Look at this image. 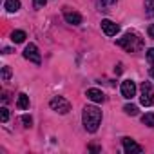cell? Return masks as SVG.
<instances>
[{
    "instance_id": "cell-1",
    "label": "cell",
    "mask_w": 154,
    "mask_h": 154,
    "mask_svg": "<svg viewBox=\"0 0 154 154\" xmlns=\"http://www.w3.org/2000/svg\"><path fill=\"white\" fill-rule=\"evenodd\" d=\"M82 122L87 132H96L100 123H102V111L96 105H85L84 107V114H82Z\"/></svg>"
},
{
    "instance_id": "cell-2",
    "label": "cell",
    "mask_w": 154,
    "mask_h": 154,
    "mask_svg": "<svg viewBox=\"0 0 154 154\" xmlns=\"http://www.w3.org/2000/svg\"><path fill=\"white\" fill-rule=\"evenodd\" d=\"M116 44H118L122 49H125L127 53H136V51H140V49L143 47V40H141L136 33H125L122 38L116 40Z\"/></svg>"
},
{
    "instance_id": "cell-3",
    "label": "cell",
    "mask_w": 154,
    "mask_h": 154,
    "mask_svg": "<svg viewBox=\"0 0 154 154\" xmlns=\"http://www.w3.org/2000/svg\"><path fill=\"white\" fill-rule=\"evenodd\" d=\"M140 103L143 107H150L154 105V89L150 82H143L141 84V94H140Z\"/></svg>"
},
{
    "instance_id": "cell-4",
    "label": "cell",
    "mask_w": 154,
    "mask_h": 154,
    "mask_svg": "<svg viewBox=\"0 0 154 154\" xmlns=\"http://www.w3.org/2000/svg\"><path fill=\"white\" fill-rule=\"evenodd\" d=\"M49 107H51L53 111L60 112V114H67V112L71 111V103H69V100H65L63 96H54V98H51Z\"/></svg>"
},
{
    "instance_id": "cell-5",
    "label": "cell",
    "mask_w": 154,
    "mask_h": 154,
    "mask_svg": "<svg viewBox=\"0 0 154 154\" xmlns=\"http://www.w3.org/2000/svg\"><path fill=\"white\" fill-rule=\"evenodd\" d=\"M24 58H26V60H29V62H33V63H36V65L42 62V56H40L38 47H36L35 44L26 45V49H24Z\"/></svg>"
},
{
    "instance_id": "cell-6",
    "label": "cell",
    "mask_w": 154,
    "mask_h": 154,
    "mask_svg": "<svg viewBox=\"0 0 154 154\" xmlns=\"http://www.w3.org/2000/svg\"><path fill=\"white\" fill-rule=\"evenodd\" d=\"M122 145H123V150L127 152V154H140L143 149H141V145H138L132 138H129V136H125V138H122Z\"/></svg>"
},
{
    "instance_id": "cell-7",
    "label": "cell",
    "mask_w": 154,
    "mask_h": 154,
    "mask_svg": "<svg viewBox=\"0 0 154 154\" xmlns=\"http://www.w3.org/2000/svg\"><path fill=\"white\" fill-rule=\"evenodd\" d=\"M120 91H122V96H123V98L131 100V98H134V96H136V84H134L132 80H123V82H122Z\"/></svg>"
},
{
    "instance_id": "cell-8",
    "label": "cell",
    "mask_w": 154,
    "mask_h": 154,
    "mask_svg": "<svg viewBox=\"0 0 154 154\" xmlns=\"http://www.w3.org/2000/svg\"><path fill=\"white\" fill-rule=\"evenodd\" d=\"M102 31H103L107 36H116V35L120 33V26L114 24V22L109 20V18H103V20H102Z\"/></svg>"
},
{
    "instance_id": "cell-9",
    "label": "cell",
    "mask_w": 154,
    "mask_h": 154,
    "mask_svg": "<svg viewBox=\"0 0 154 154\" xmlns=\"http://www.w3.org/2000/svg\"><path fill=\"white\" fill-rule=\"evenodd\" d=\"M63 18H65V22L71 24V26H80V24H82V15L76 13V11H71L69 8L63 9Z\"/></svg>"
},
{
    "instance_id": "cell-10",
    "label": "cell",
    "mask_w": 154,
    "mask_h": 154,
    "mask_svg": "<svg viewBox=\"0 0 154 154\" xmlns=\"http://www.w3.org/2000/svg\"><path fill=\"white\" fill-rule=\"evenodd\" d=\"M85 96H87L91 102H94V103H103V102H105V94H103L100 89H87Z\"/></svg>"
},
{
    "instance_id": "cell-11",
    "label": "cell",
    "mask_w": 154,
    "mask_h": 154,
    "mask_svg": "<svg viewBox=\"0 0 154 154\" xmlns=\"http://www.w3.org/2000/svg\"><path fill=\"white\" fill-rule=\"evenodd\" d=\"M17 107H18L20 111H26V109H29V96H27L26 93H20V94H18Z\"/></svg>"
},
{
    "instance_id": "cell-12",
    "label": "cell",
    "mask_w": 154,
    "mask_h": 154,
    "mask_svg": "<svg viewBox=\"0 0 154 154\" xmlns=\"http://www.w3.org/2000/svg\"><path fill=\"white\" fill-rule=\"evenodd\" d=\"M4 8L8 13H17L20 9V0H6L4 2Z\"/></svg>"
},
{
    "instance_id": "cell-13",
    "label": "cell",
    "mask_w": 154,
    "mask_h": 154,
    "mask_svg": "<svg viewBox=\"0 0 154 154\" xmlns=\"http://www.w3.org/2000/svg\"><path fill=\"white\" fill-rule=\"evenodd\" d=\"M26 38H27L26 31H20V29H17V31H13V33H11V40H13L15 44H22Z\"/></svg>"
},
{
    "instance_id": "cell-14",
    "label": "cell",
    "mask_w": 154,
    "mask_h": 154,
    "mask_svg": "<svg viewBox=\"0 0 154 154\" xmlns=\"http://www.w3.org/2000/svg\"><path fill=\"white\" fill-rule=\"evenodd\" d=\"M141 122H143V125H147V127H154V112H145V114L141 116Z\"/></svg>"
},
{
    "instance_id": "cell-15",
    "label": "cell",
    "mask_w": 154,
    "mask_h": 154,
    "mask_svg": "<svg viewBox=\"0 0 154 154\" xmlns=\"http://www.w3.org/2000/svg\"><path fill=\"white\" fill-rule=\"evenodd\" d=\"M123 112H125L127 116H136V114H138V107L132 105V103H127V105L123 107Z\"/></svg>"
},
{
    "instance_id": "cell-16",
    "label": "cell",
    "mask_w": 154,
    "mask_h": 154,
    "mask_svg": "<svg viewBox=\"0 0 154 154\" xmlns=\"http://www.w3.org/2000/svg\"><path fill=\"white\" fill-rule=\"evenodd\" d=\"M11 74H13V72H11V67H9V65H4V67H2V74H0V78H2V82H8V80L11 78Z\"/></svg>"
},
{
    "instance_id": "cell-17",
    "label": "cell",
    "mask_w": 154,
    "mask_h": 154,
    "mask_svg": "<svg viewBox=\"0 0 154 154\" xmlns=\"http://www.w3.org/2000/svg\"><path fill=\"white\" fill-rule=\"evenodd\" d=\"M145 9L149 17H154V0H145Z\"/></svg>"
},
{
    "instance_id": "cell-18",
    "label": "cell",
    "mask_w": 154,
    "mask_h": 154,
    "mask_svg": "<svg viewBox=\"0 0 154 154\" xmlns=\"http://www.w3.org/2000/svg\"><path fill=\"white\" fill-rule=\"evenodd\" d=\"M98 2H100V8L105 11L107 8H111V6H114L116 2H118V0H98Z\"/></svg>"
},
{
    "instance_id": "cell-19",
    "label": "cell",
    "mask_w": 154,
    "mask_h": 154,
    "mask_svg": "<svg viewBox=\"0 0 154 154\" xmlns=\"http://www.w3.org/2000/svg\"><path fill=\"white\" fill-rule=\"evenodd\" d=\"M0 120H2V123H6V122L9 120V111H8V107H2V109H0Z\"/></svg>"
},
{
    "instance_id": "cell-20",
    "label": "cell",
    "mask_w": 154,
    "mask_h": 154,
    "mask_svg": "<svg viewBox=\"0 0 154 154\" xmlns=\"http://www.w3.org/2000/svg\"><path fill=\"white\" fill-rule=\"evenodd\" d=\"M22 123H24V127L29 129V127L33 125V118H31L29 114H24V116H22Z\"/></svg>"
},
{
    "instance_id": "cell-21",
    "label": "cell",
    "mask_w": 154,
    "mask_h": 154,
    "mask_svg": "<svg viewBox=\"0 0 154 154\" xmlns=\"http://www.w3.org/2000/svg\"><path fill=\"white\" fill-rule=\"evenodd\" d=\"M47 4V0H33V6L36 8V9H40V8H44Z\"/></svg>"
},
{
    "instance_id": "cell-22",
    "label": "cell",
    "mask_w": 154,
    "mask_h": 154,
    "mask_svg": "<svg viewBox=\"0 0 154 154\" xmlns=\"http://www.w3.org/2000/svg\"><path fill=\"white\" fill-rule=\"evenodd\" d=\"M147 60H149L150 63H154V47H150V49L147 51Z\"/></svg>"
},
{
    "instance_id": "cell-23",
    "label": "cell",
    "mask_w": 154,
    "mask_h": 154,
    "mask_svg": "<svg viewBox=\"0 0 154 154\" xmlns=\"http://www.w3.org/2000/svg\"><path fill=\"white\" fill-rule=\"evenodd\" d=\"M147 33H149V38H152V40H154V24H150V26H149Z\"/></svg>"
},
{
    "instance_id": "cell-24",
    "label": "cell",
    "mask_w": 154,
    "mask_h": 154,
    "mask_svg": "<svg viewBox=\"0 0 154 154\" xmlns=\"http://www.w3.org/2000/svg\"><path fill=\"white\" fill-rule=\"evenodd\" d=\"M114 72H116V74H120V72H122V65H120V63L114 67Z\"/></svg>"
},
{
    "instance_id": "cell-25",
    "label": "cell",
    "mask_w": 154,
    "mask_h": 154,
    "mask_svg": "<svg viewBox=\"0 0 154 154\" xmlns=\"http://www.w3.org/2000/svg\"><path fill=\"white\" fill-rule=\"evenodd\" d=\"M149 72H150V76L154 78V63H152V67H150V71H149Z\"/></svg>"
}]
</instances>
